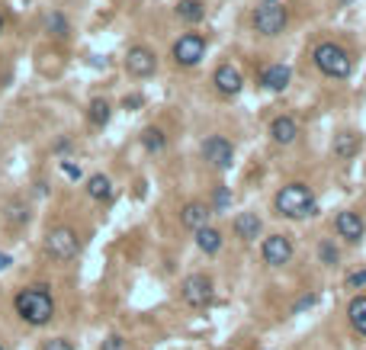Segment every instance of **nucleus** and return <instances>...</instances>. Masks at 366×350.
<instances>
[{
	"label": "nucleus",
	"mask_w": 366,
	"mask_h": 350,
	"mask_svg": "<svg viewBox=\"0 0 366 350\" xmlns=\"http://www.w3.org/2000/svg\"><path fill=\"white\" fill-rule=\"evenodd\" d=\"M13 308H16V315L26 325H33V328H42V325H49L52 318H55V299H52L49 286L20 289L13 299Z\"/></svg>",
	"instance_id": "obj_1"
},
{
	"label": "nucleus",
	"mask_w": 366,
	"mask_h": 350,
	"mask_svg": "<svg viewBox=\"0 0 366 350\" xmlns=\"http://www.w3.org/2000/svg\"><path fill=\"white\" fill-rule=\"evenodd\" d=\"M273 209H277L283 218H296V222H299V218L318 216L315 193H311V187H309V183H302V180L280 187L277 199H273Z\"/></svg>",
	"instance_id": "obj_2"
},
{
	"label": "nucleus",
	"mask_w": 366,
	"mask_h": 350,
	"mask_svg": "<svg viewBox=\"0 0 366 350\" xmlns=\"http://www.w3.org/2000/svg\"><path fill=\"white\" fill-rule=\"evenodd\" d=\"M311 62L325 77H334V81H347L353 74V58L347 55L344 45L338 42H318L315 52H311Z\"/></svg>",
	"instance_id": "obj_3"
},
{
	"label": "nucleus",
	"mask_w": 366,
	"mask_h": 350,
	"mask_svg": "<svg viewBox=\"0 0 366 350\" xmlns=\"http://www.w3.org/2000/svg\"><path fill=\"white\" fill-rule=\"evenodd\" d=\"M290 23V13L280 0H261L251 13V26H254L257 35H280Z\"/></svg>",
	"instance_id": "obj_4"
},
{
	"label": "nucleus",
	"mask_w": 366,
	"mask_h": 350,
	"mask_svg": "<svg viewBox=\"0 0 366 350\" xmlns=\"http://www.w3.org/2000/svg\"><path fill=\"white\" fill-rule=\"evenodd\" d=\"M45 251L49 257L55 260H74L81 254V238H77V231L68 228V225H58L45 235Z\"/></svg>",
	"instance_id": "obj_5"
},
{
	"label": "nucleus",
	"mask_w": 366,
	"mask_h": 350,
	"mask_svg": "<svg viewBox=\"0 0 366 350\" xmlns=\"http://www.w3.org/2000/svg\"><path fill=\"white\" fill-rule=\"evenodd\" d=\"M171 58L180 68H196V64L206 58V39H202L200 33H183L177 42H173Z\"/></svg>",
	"instance_id": "obj_6"
},
{
	"label": "nucleus",
	"mask_w": 366,
	"mask_h": 350,
	"mask_svg": "<svg viewBox=\"0 0 366 350\" xmlns=\"http://www.w3.org/2000/svg\"><path fill=\"white\" fill-rule=\"evenodd\" d=\"M180 293H183V302L190 308H209L215 302V286L206 274H193L180 283Z\"/></svg>",
	"instance_id": "obj_7"
},
{
	"label": "nucleus",
	"mask_w": 366,
	"mask_h": 350,
	"mask_svg": "<svg viewBox=\"0 0 366 350\" xmlns=\"http://www.w3.org/2000/svg\"><path fill=\"white\" fill-rule=\"evenodd\" d=\"M125 71H129L135 81H148L158 71V55H154L148 45H132L125 52Z\"/></svg>",
	"instance_id": "obj_8"
},
{
	"label": "nucleus",
	"mask_w": 366,
	"mask_h": 350,
	"mask_svg": "<svg viewBox=\"0 0 366 350\" xmlns=\"http://www.w3.org/2000/svg\"><path fill=\"white\" fill-rule=\"evenodd\" d=\"M202 158H206L212 168L228 170L235 164V145H231L225 135H209V139L202 141Z\"/></svg>",
	"instance_id": "obj_9"
},
{
	"label": "nucleus",
	"mask_w": 366,
	"mask_h": 350,
	"mask_svg": "<svg viewBox=\"0 0 366 350\" xmlns=\"http://www.w3.org/2000/svg\"><path fill=\"white\" fill-rule=\"evenodd\" d=\"M334 231H338V238H344L347 245H360V241H363V235H366V222H363V216H360V212L344 209V212H338V216H334Z\"/></svg>",
	"instance_id": "obj_10"
},
{
	"label": "nucleus",
	"mask_w": 366,
	"mask_h": 350,
	"mask_svg": "<svg viewBox=\"0 0 366 350\" xmlns=\"http://www.w3.org/2000/svg\"><path fill=\"white\" fill-rule=\"evenodd\" d=\"M261 257L270 267H286L292 260V241L286 235H270L261 245Z\"/></svg>",
	"instance_id": "obj_11"
},
{
	"label": "nucleus",
	"mask_w": 366,
	"mask_h": 350,
	"mask_svg": "<svg viewBox=\"0 0 366 350\" xmlns=\"http://www.w3.org/2000/svg\"><path fill=\"white\" fill-rule=\"evenodd\" d=\"M212 84H215V91L222 93V97H238L241 93V87H244V74L235 68V64H219L215 68V74H212Z\"/></svg>",
	"instance_id": "obj_12"
},
{
	"label": "nucleus",
	"mask_w": 366,
	"mask_h": 350,
	"mask_svg": "<svg viewBox=\"0 0 366 350\" xmlns=\"http://www.w3.org/2000/svg\"><path fill=\"white\" fill-rule=\"evenodd\" d=\"M299 139V122L292 116H277L270 122V141L273 145H292Z\"/></svg>",
	"instance_id": "obj_13"
},
{
	"label": "nucleus",
	"mask_w": 366,
	"mask_h": 350,
	"mask_svg": "<svg viewBox=\"0 0 366 350\" xmlns=\"http://www.w3.org/2000/svg\"><path fill=\"white\" fill-rule=\"evenodd\" d=\"M209 218H212V209H209L206 203H200V199H193V203H187L183 209H180V222L187 225L190 231L202 228V225H209Z\"/></svg>",
	"instance_id": "obj_14"
},
{
	"label": "nucleus",
	"mask_w": 366,
	"mask_h": 350,
	"mask_svg": "<svg viewBox=\"0 0 366 350\" xmlns=\"http://www.w3.org/2000/svg\"><path fill=\"white\" fill-rule=\"evenodd\" d=\"M261 84L273 93H283L286 87L292 84V71L286 68V64H270V68L261 74Z\"/></svg>",
	"instance_id": "obj_15"
},
{
	"label": "nucleus",
	"mask_w": 366,
	"mask_h": 350,
	"mask_svg": "<svg viewBox=\"0 0 366 350\" xmlns=\"http://www.w3.org/2000/svg\"><path fill=\"white\" fill-rule=\"evenodd\" d=\"M263 231V222L257 212H241V216H235V235L241 241H257Z\"/></svg>",
	"instance_id": "obj_16"
},
{
	"label": "nucleus",
	"mask_w": 366,
	"mask_h": 350,
	"mask_svg": "<svg viewBox=\"0 0 366 350\" xmlns=\"http://www.w3.org/2000/svg\"><path fill=\"white\" fill-rule=\"evenodd\" d=\"M193 241H196V247H200L202 254H209V257H212V254H219L222 245H225V241H222V231L212 228V225H202V228H196L193 231Z\"/></svg>",
	"instance_id": "obj_17"
},
{
	"label": "nucleus",
	"mask_w": 366,
	"mask_h": 350,
	"mask_svg": "<svg viewBox=\"0 0 366 350\" xmlns=\"http://www.w3.org/2000/svg\"><path fill=\"white\" fill-rule=\"evenodd\" d=\"M331 151H334V158H338V161H350V158H357V151H360V135H357V132H341V135H334Z\"/></svg>",
	"instance_id": "obj_18"
},
{
	"label": "nucleus",
	"mask_w": 366,
	"mask_h": 350,
	"mask_svg": "<svg viewBox=\"0 0 366 350\" xmlns=\"http://www.w3.org/2000/svg\"><path fill=\"white\" fill-rule=\"evenodd\" d=\"M173 13H177V20L187 23V26H196V23H202V16H206V4H202V0H177Z\"/></svg>",
	"instance_id": "obj_19"
},
{
	"label": "nucleus",
	"mask_w": 366,
	"mask_h": 350,
	"mask_svg": "<svg viewBox=\"0 0 366 350\" xmlns=\"http://www.w3.org/2000/svg\"><path fill=\"white\" fill-rule=\"evenodd\" d=\"M113 193H116V187H113V180L106 174H93L87 180V197L97 199V203H110Z\"/></svg>",
	"instance_id": "obj_20"
},
{
	"label": "nucleus",
	"mask_w": 366,
	"mask_h": 350,
	"mask_svg": "<svg viewBox=\"0 0 366 350\" xmlns=\"http://www.w3.org/2000/svg\"><path fill=\"white\" fill-rule=\"evenodd\" d=\"M110 116H113V103H110V100H103V97L90 100V106H87V122H90V126L103 129L106 122H110Z\"/></svg>",
	"instance_id": "obj_21"
},
{
	"label": "nucleus",
	"mask_w": 366,
	"mask_h": 350,
	"mask_svg": "<svg viewBox=\"0 0 366 350\" xmlns=\"http://www.w3.org/2000/svg\"><path fill=\"white\" fill-rule=\"evenodd\" d=\"M347 322L353 325L360 337H366V296H353L350 305H347Z\"/></svg>",
	"instance_id": "obj_22"
},
{
	"label": "nucleus",
	"mask_w": 366,
	"mask_h": 350,
	"mask_svg": "<svg viewBox=\"0 0 366 350\" xmlns=\"http://www.w3.org/2000/svg\"><path fill=\"white\" fill-rule=\"evenodd\" d=\"M142 148H145V151H151V154L164 151V148H167V135L161 132L158 126H148L145 132H142Z\"/></svg>",
	"instance_id": "obj_23"
},
{
	"label": "nucleus",
	"mask_w": 366,
	"mask_h": 350,
	"mask_svg": "<svg viewBox=\"0 0 366 350\" xmlns=\"http://www.w3.org/2000/svg\"><path fill=\"white\" fill-rule=\"evenodd\" d=\"M45 26H49V33L55 35V39H68V33H71V23L64 20V13H49Z\"/></svg>",
	"instance_id": "obj_24"
},
{
	"label": "nucleus",
	"mask_w": 366,
	"mask_h": 350,
	"mask_svg": "<svg viewBox=\"0 0 366 350\" xmlns=\"http://www.w3.org/2000/svg\"><path fill=\"white\" fill-rule=\"evenodd\" d=\"M228 206H231V189H228V187H215L212 206H209V209H212V212H228Z\"/></svg>",
	"instance_id": "obj_25"
},
{
	"label": "nucleus",
	"mask_w": 366,
	"mask_h": 350,
	"mask_svg": "<svg viewBox=\"0 0 366 350\" xmlns=\"http://www.w3.org/2000/svg\"><path fill=\"white\" fill-rule=\"evenodd\" d=\"M318 260H321V264L325 267H334L341 260V254H338V247L331 245V241H321V245H318Z\"/></svg>",
	"instance_id": "obj_26"
},
{
	"label": "nucleus",
	"mask_w": 366,
	"mask_h": 350,
	"mask_svg": "<svg viewBox=\"0 0 366 350\" xmlns=\"http://www.w3.org/2000/svg\"><path fill=\"white\" fill-rule=\"evenodd\" d=\"M318 302V293H305V296H299L296 302H292V315H302L305 308H311Z\"/></svg>",
	"instance_id": "obj_27"
},
{
	"label": "nucleus",
	"mask_w": 366,
	"mask_h": 350,
	"mask_svg": "<svg viewBox=\"0 0 366 350\" xmlns=\"http://www.w3.org/2000/svg\"><path fill=\"white\" fill-rule=\"evenodd\" d=\"M100 350H129V341H125L122 334H110L103 344H100Z\"/></svg>",
	"instance_id": "obj_28"
},
{
	"label": "nucleus",
	"mask_w": 366,
	"mask_h": 350,
	"mask_svg": "<svg viewBox=\"0 0 366 350\" xmlns=\"http://www.w3.org/2000/svg\"><path fill=\"white\" fill-rule=\"evenodd\" d=\"M42 350H74V344L68 337H49V341L42 344Z\"/></svg>",
	"instance_id": "obj_29"
},
{
	"label": "nucleus",
	"mask_w": 366,
	"mask_h": 350,
	"mask_svg": "<svg viewBox=\"0 0 366 350\" xmlns=\"http://www.w3.org/2000/svg\"><path fill=\"white\" fill-rule=\"evenodd\" d=\"M347 286H350V289L366 286V270H357V274H347Z\"/></svg>",
	"instance_id": "obj_30"
},
{
	"label": "nucleus",
	"mask_w": 366,
	"mask_h": 350,
	"mask_svg": "<svg viewBox=\"0 0 366 350\" xmlns=\"http://www.w3.org/2000/svg\"><path fill=\"white\" fill-rule=\"evenodd\" d=\"M62 174L71 177V180H81V168L74 161H62Z\"/></svg>",
	"instance_id": "obj_31"
},
{
	"label": "nucleus",
	"mask_w": 366,
	"mask_h": 350,
	"mask_svg": "<svg viewBox=\"0 0 366 350\" xmlns=\"http://www.w3.org/2000/svg\"><path fill=\"white\" fill-rule=\"evenodd\" d=\"M29 218V212L23 209V206H10V222H16V225H23Z\"/></svg>",
	"instance_id": "obj_32"
},
{
	"label": "nucleus",
	"mask_w": 366,
	"mask_h": 350,
	"mask_svg": "<svg viewBox=\"0 0 366 350\" xmlns=\"http://www.w3.org/2000/svg\"><path fill=\"white\" fill-rule=\"evenodd\" d=\"M145 100H142V93H132V97L122 100V110H135V106H142Z\"/></svg>",
	"instance_id": "obj_33"
},
{
	"label": "nucleus",
	"mask_w": 366,
	"mask_h": 350,
	"mask_svg": "<svg viewBox=\"0 0 366 350\" xmlns=\"http://www.w3.org/2000/svg\"><path fill=\"white\" fill-rule=\"evenodd\" d=\"M10 264H13V260H10V254H0V274H4Z\"/></svg>",
	"instance_id": "obj_34"
},
{
	"label": "nucleus",
	"mask_w": 366,
	"mask_h": 350,
	"mask_svg": "<svg viewBox=\"0 0 366 350\" xmlns=\"http://www.w3.org/2000/svg\"><path fill=\"white\" fill-rule=\"evenodd\" d=\"M68 148H71V139H62V141L55 145V151H68Z\"/></svg>",
	"instance_id": "obj_35"
},
{
	"label": "nucleus",
	"mask_w": 366,
	"mask_h": 350,
	"mask_svg": "<svg viewBox=\"0 0 366 350\" xmlns=\"http://www.w3.org/2000/svg\"><path fill=\"white\" fill-rule=\"evenodd\" d=\"M0 33H4V13H0Z\"/></svg>",
	"instance_id": "obj_36"
},
{
	"label": "nucleus",
	"mask_w": 366,
	"mask_h": 350,
	"mask_svg": "<svg viewBox=\"0 0 366 350\" xmlns=\"http://www.w3.org/2000/svg\"><path fill=\"white\" fill-rule=\"evenodd\" d=\"M338 4H344V7H347V4H350V0H338Z\"/></svg>",
	"instance_id": "obj_37"
},
{
	"label": "nucleus",
	"mask_w": 366,
	"mask_h": 350,
	"mask_svg": "<svg viewBox=\"0 0 366 350\" xmlns=\"http://www.w3.org/2000/svg\"><path fill=\"white\" fill-rule=\"evenodd\" d=\"M0 350H7V347H4V344H0Z\"/></svg>",
	"instance_id": "obj_38"
},
{
	"label": "nucleus",
	"mask_w": 366,
	"mask_h": 350,
	"mask_svg": "<svg viewBox=\"0 0 366 350\" xmlns=\"http://www.w3.org/2000/svg\"><path fill=\"white\" fill-rule=\"evenodd\" d=\"M228 350H235V347H228Z\"/></svg>",
	"instance_id": "obj_39"
}]
</instances>
